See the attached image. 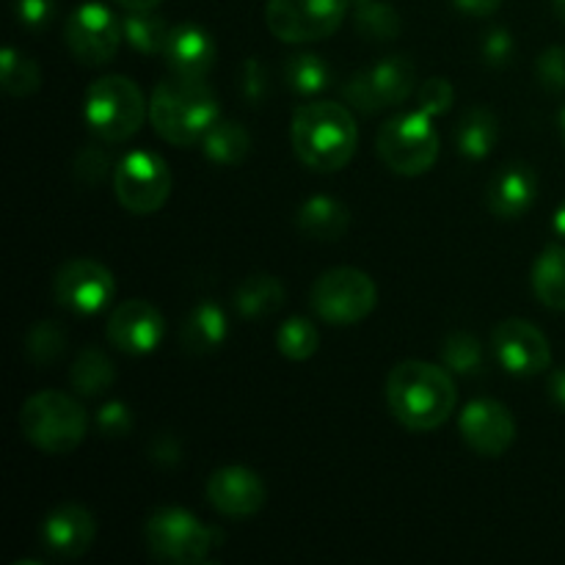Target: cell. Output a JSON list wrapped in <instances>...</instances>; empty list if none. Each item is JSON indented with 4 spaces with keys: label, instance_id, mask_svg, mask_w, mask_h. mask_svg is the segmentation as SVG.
I'll return each mask as SVG.
<instances>
[{
    "label": "cell",
    "instance_id": "obj_44",
    "mask_svg": "<svg viewBox=\"0 0 565 565\" xmlns=\"http://www.w3.org/2000/svg\"><path fill=\"white\" fill-rule=\"evenodd\" d=\"M550 397L561 412H565V370H557L550 379Z\"/></svg>",
    "mask_w": 565,
    "mask_h": 565
},
{
    "label": "cell",
    "instance_id": "obj_13",
    "mask_svg": "<svg viewBox=\"0 0 565 565\" xmlns=\"http://www.w3.org/2000/svg\"><path fill=\"white\" fill-rule=\"evenodd\" d=\"M491 345H494L502 367L513 375H522V379L541 375L552 364L550 340L530 320L508 318L497 323L494 334H491Z\"/></svg>",
    "mask_w": 565,
    "mask_h": 565
},
{
    "label": "cell",
    "instance_id": "obj_1",
    "mask_svg": "<svg viewBox=\"0 0 565 565\" xmlns=\"http://www.w3.org/2000/svg\"><path fill=\"white\" fill-rule=\"evenodd\" d=\"M386 403L403 428L425 434L450 419L456 412L458 390L447 367L408 359L392 367L386 379Z\"/></svg>",
    "mask_w": 565,
    "mask_h": 565
},
{
    "label": "cell",
    "instance_id": "obj_14",
    "mask_svg": "<svg viewBox=\"0 0 565 565\" xmlns=\"http://www.w3.org/2000/svg\"><path fill=\"white\" fill-rule=\"evenodd\" d=\"M458 430L478 456L500 458L516 439V419L500 401L480 397V401L467 403L458 419Z\"/></svg>",
    "mask_w": 565,
    "mask_h": 565
},
{
    "label": "cell",
    "instance_id": "obj_25",
    "mask_svg": "<svg viewBox=\"0 0 565 565\" xmlns=\"http://www.w3.org/2000/svg\"><path fill=\"white\" fill-rule=\"evenodd\" d=\"M533 290L544 307L565 312V246H550L533 265Z\"/></svg>",
    "mask_w": 565,
    "mask_h": 565
},
{
    "label": "cell",
    "instance_id": "obj_35",
    "mask_svg": "<svg viewBox=\"0 0 565 565\" xmlns=\"http://www.w3.org/2000/svg\"><path fill=\"white\" fill-rule=\"evenodd\" d=\"M72 169H75V180L81 185H99L110 171V154L103 147H83Z\"/></svg>",
    "mask_w": 565,
    "mask_h": 565
},
{
    "label": "cell",
    "instance_id": "obj_26",
    "mask_svg": "<svg viewBox=\"0 0 565 565\" xmlns=\"http://www.w3.org/2000/svg\"><path fill=\"white\" fill-rule=\"evenodd\" d=\"M72 390L83 397H99L108 392L116 381V367L99 348H86L77 353L70 367Z\"/></svg>",
    "mask_w": 565,
    "mask_h": 565
},
{
    "label": "cell",
    "instance_id": "obj_17",
    "mask_svg": "<svg viewBox=\"0 0 565 565\" xmlns=\"http://www.w3.org/2000/svg\"><path fill=\"white\" fill-rule=\"evenodd\" d=\"M207 500L218 513L230 519H248L263 511L268 500L263 478L248 467H224L210 475Z\"/></svg>",
    "mask_w": 565,
    "mask_h": 565
},
{
    "label": "cell",
    "instance_id": "obj_4",
    "mask_svg": "<svg viewBox=\"0 0 565 565\" xmlns=\"http://www.w3.org/2000/svg\"><path fill=\"white\" fill-rule=\"evenodd\" d=\"M22 436L47 456H66L86 439V408L66 392H39L22 403Z\"/></svg>",
    "mask_w": 565,
    "mask_h": 565
},
{
    "label": "cell",
    "instance_id": "obj_36",
    "mask_svg": "<svg viewBox=\"0 0 565 565\" xmlns=\"http://www.w3.org/2000/svg\"><path fill=\"white\" fill-rule=\"evenodd\" d=\"M452 99H456V88L445 77H430L419 86V110L430 119L447 114L452 108Z\"/></svg>",
    "mask_w": 565,
    "mask_h": 565
},
{
    "label": "cell",
    "instance_id": "obj_16",
    "mask_svg": "<svg viewBox=\"0 0 565 565\" xmlns=\"http://www.w3.org/2000/svg\"><path fill=\"white\" fill-rule=\"evenodd\" d=\"M94 535H97V522L86 508L75 502L53 508L39 527L42 546L61 561H77L86 555L94 544Z\"/></svg>",
    "mask_w": 565,
    "mask_h": 565
},
{
    "label": "cell",
    "instance_id": "obj_40",
    "mask_svg": "<svg viewBox=\"0 0 565 565\" xmlns=\"http://www.w3.org/2000/svg\"><path fill=\"white\" fill-rule=\"evenodd\" d=\"M241 92L252 105H259L268 97V70L259 58H248L241 66Z\"/></svg>",
    "mask_w": 565,
    "mask_h": 565
},
{
    "label": "cell",
    "instance_id": "obj_5",
    "mask_svg": "<svg viewBox=\"0 0 565 565\" xmlns=\"http://www.w3.org/2000/svg\"><path fill=\"white\" fill-rule=\"evenodd\" d=\"M83 116L99 141L125 143L141 130L147 103H143L141 88L130 77L105 75L86 88Z\"/></svg>",
    "mask_w": 565,
    "mask_h": 565
},
{
    "label": "cell",
    "instance_id": "obj_9",
    "mask_svg": "<svg viewBox=\"0 0 565 565\" xmlns=\"http://www.w3.org/2000/svg\"><path fill=\"white\" fill-rule=\"evenodd\" d=\"M348 9L351 0H268L265 22L281 42L307 44L340 31Z\"/></svg>",
    "mask_w": 565,
    "mask_h": 565
},
{
    "label": "cell",
    "instance_id": "obj_43",
    "mask_svg": "<svg viewBox=\"0 0 565 565\" xmlns=\"http://www.w3.org/2000/svg\"><path fill=\"white\" fill-rule=\"evenodd\" d=\"M461 11L475 17H486V14H494L497 9L502 6V0H452Z\"/></svg>",
    "mask_w": 565,
    "mask_h": 565
},
{
    "label": "cell",
    "instance_id": "obj_21",
    "mask_svg": "<svg viewBox=\"0 0 565 565\" xmlns=\"http://www.w3.org/2000/svg\"><path fill=\"white\" fill-rule=\"evenodd\" d=\"M226 340V315L218 303L202 301L191 309L180 329L182 351L191 356H207Z\"/></svg>",
    "mask_w": 565,
    "mask_h": 565
},
{
    "label": "cell",
    "instance_id": "obj_6",
    "mask_svg": "<svg viewBox=\"0 0 565 565\" xmlns=\"http://www.w3.org/2000/svg\"><path fill=\"white\" fill-rule=\"evenodd\" d=\"M143 535H147L149 552L158 561L177 565L204 563L210 550L224 541V533L218 527H207L182 508H160V511H154L147 519Z\"/></svg>",
    "mask_w": 565,
    "mask_h": 565
},
{
    "label": "cell",
    "instance_id": "obj_10",
    "mask_svg": "<svg viewBox=\"0 0 565 565\" xmlns=\"http://www.w3.org/2000/svg\"><path fill=\"white\" fill-rule=\"evenodd\" d=\"M171 177L169 163L154 152H132L116 166L114 171V191L116 199L132 215L158 213L171 196Z\"/></svg>",
    "mask_w": 565,
    "mask_h": 565
},
{
    "label": "cell",
    "instance_id": "obj_20",
    "mask_svg": "<svg viewBox=\"0 0 565 565\" xmlns=\"http://www.w3.org/2000/svg\"><path fill=\"white\" fill-rule=\"evenodd\" d=\"M367 86L379 108H392V105L406 103L417 88V70L403 55H390V58L379 61L375 66L364 70Z\"/></svg>",
    "mask_w": 565,
    "mask_h": 565
},
{
    "label": "cell",
    "instance_id": "obj_30",
    "mask_svg": "<svg viewBox=\"0 0 565 565\" xmlns=\"http://www.w3.org/2000/svg\"><path fill=\"white\" fill-rule=\"evenodd\" d=\"M0 86L9 97H28L42 86L39 64L17 47H6L0 53Z\"/></svg>",
    "mask_w": 565,
    "mask_h": 565
},
{
    "label": "cell",
    "instance_id": "obj_3",
    "mask_svg": "<svg viewBox=\"0 0 565 565\" xmlns=\"http://www.w3.org/2000/svg\"><path fill=\"white\" fill-rule=\"evenodd\" d=\"M292 149L307 169L340 171L356 154L359 130L353 114L340 103L315 99L296 110L290 125Z\"/></svg>",
    "mask_w": 565,
    "mask_h": 565
},
{
    "label": "cell",
    "instance_id": "obj_28",
    "mask_svg": "<svg viewBox=\"0 0 565 565\" xmlns=\"http://www.w3.org/2000/svg\"><path fill=\"white\" fill-rule=\"evenodd\" d=\"M204 154L218 166H237L246 160L248 149H252V136L237 121H215L202 138Z\"/></svg>",
    "mask_w": 565,
    "mask_h": 565
},
{
    "label": "cell",
    "instance_id": "obj_39",
    "mask_svg": "<svg viewBox=\"0 0 565 565\" xmlns=\"http://www.w3.org/2000/svg\"><path fill=\"white\" fill-rule=\"evenodd\" d=\"M97 428L99 434L108 436V439H121L132 430V414L127 408V403L110 401L99 408L97 414Z\"/></svg>",
    "mask_w": 565,
    "mask_h": 565
},
{
    "label": "cell",
    "instance_id": "obj_8",
    "mask_svg": "<svg viewBox=\"0 0 565 565\" xmlns=\"http://www.w3.org/2000/svg\"><path fill=\"white\" fill-rule=\"evenodd\" d=\"M309 301L331 326L362 323L379 303V287L359 268H331L315 279Z\"/></svg>",
    "mask_w": 565,
    "mask_h": 565
},
{
    "label": "cell",
    "instance_id": "obj_41",
    "mask_svg": "<svg viewBox=\"0 0 565 565\" xmlns=\"http://www.w3.org/2000/svg\"><path fill=\"white\" fill-rule=\"evenodd\" d=\"M513 53H516L513 36L505 28H494V31H489V36L483 39V61L489 66H508L513 61Z\"/></svg>",
    "mask_w": 565,
    "mask_h": 565
},
{
    "label": "cell",
    "instance_id": "obj_22",
    "mask_svg": "<svg viewBox=\"0 0 565 565\" xmlns=\"http://www.w3.org/2000/svg\"><path fill=\"white\" fill-rule=\"evenodd\" d=\"M351 226V210L331 196H312L298 210V230L315 241H340Z\"/></svg>",
    "mask_w": 565,
    "mask_h": 565
},
{
    "label": "cell",
    "instance_id": "obj_24",
    "mask_svg": "<svg viewBox=\"0 0 565 565\" xmlns=\"http://www.w3.org/2000/svg\"><path fill=\"white\" fill-rule=\"evenodd\" d=\"M500 138V121L489 108H472L461 119L456 130V147L463 158L483 160L489 158L491 149L497 147Z\"/></svg>",
    "mask_w": 565,
    "mask_h": 565
},
{
    "label": "cell",
    "instance_id": "obj_46",
    "mask_svg": "<svg viewBox=\"0 0 565 565\" xmlns=\"http://www.w3.org/2000/svg\"><path fill=\"white\" fill-rule=\"evenodd\" d=\"M552 226H555V232L561 237H565V202L561 204V207H557V213H555V221H552Z\"/></svg>",
    "mask_w": 565,
    "mask_h": 565
},
{
    "label": "cell",
    "instance_id": "obj_27",
    "mask_svg": "<svg viewBox=\"0 0 565 565\" xmlns=\"http://www.w3.org/2000/svg\"><path fill=\"white\" fill-rule=\"evenodd\" d=\"M121 31H125V42L141 55L166 53V44L171 36L169 22L154 14V9L127 11L125 20H121Z\"/></svg>",
    "mask_w": 565,
    "mask_h": 565
},
{
    "label": "cell",
    "instance_id": "obj_19",
    "mask_svg": "<svg viewBox=\"0 0 565 565\" xmlns=\"http://www.w3.org/2000/svg\"><path fill=\"white\" fill-rule=\"evenodd\" d=\"M215 42L202 25L182 22L171 28L169 44H166V64L171 72L185 77H207L215 64Z\"/></svg>",
    "mask_w": 565,
    "mask_h": 565
},
{
    "label": "cell",
    "instance_id": "obj_2",
    "mask_svg": "<svg viewBox=\"0 0 565 565\" xmlns=\"http://www.w3.org/2000/svg\"><path fill=\"white\" fill-rule=\"evenodd\" d=\"M221 108L204 77L171 72L154 86L149 99V119L158 136L174 147H193L218 121Z\"/></svg>",
    "mask_w": 565,
    "mask_h": 565
},
{
    "label": "cell",
    "instance_id": "obj_33",
    "mask_svg": "<svg viewBox=\"0 0 565 565\" xmlns=\"http://www.w3.org/2000/svg\"><path fill=\"white\" fill-rule=\"evenodd\" d=\"M318 345L320 334L315 329V323H309L307 318H290L276 331V348L290 362H307L309 356L318 353Z\"/></svg>",
    "mask_w": 565,
    "mask_h": 565
},
{
    "label": "cell",
    "instance_id": "obj_37",
    "mask_svg": "<svg viewBox=\"0 0 565 565\" xmlns=\"http://www.w3.org/2000/svg\"><path fill=\"white\" fill-rule=\"evenodd\" d=\"M58 11V0H14L17 22L28 31H44Z\"/></svg>",
    "mask_w": 565,
    "mask_h": 565
},
{
    "label": "cell",
    "instance_id": "obj_18",
    "mask_svg": "<svg viewBox=\"0 0 565 565\" xmlns=\"http://www.w3.org/2000/svg\"><path fill=\"white\" fill-rule=\"evenodd\" d=\"M539 196V177H535L533 166L508 163L491 177L489 191H486V204L497 218H519L527 213Z\"/></svg>",
    "mask_w": 565,
    "mask_h": 565
},
{
    "label": "cell",
    "instance_id": "obj_32",
    "mask_svg": "<svg viewBox=\"0 0 565 565\" xmlns=\"http://www.w3.org/2000/svg\"><path fill=\"white\" fill-rule=\"evenodd\" d=\"M483 345L469 331H452L441 345V362L450 373L478 375L483 373Z\"/></svg>",
    "mask_w": 565,
    "mask_h": 565
},
{
    "label": "cell",
    "instance_id": "obj_29",
    "mask_svg": "<svg viewBox=\"0 0 565 565\" xmlns=\"http://www.w3.org/2000/svg\"><path fill=\"white\" fill-rule=\"evenodd\" d=\"M331 66L318 53H296L285 64V81L301 97H315L331 86Z\"/></svg>",
    "mask_w": 565,
    "mask_h": 565
},
{
    "label": "cell",
    "instance_id": "obj_47",
    "mask_svg": "<svg viewBox=\"0 0 565 565\" xmlns=\"http://www.w3.org/2000/svg\"><path fill=\"white\" fill-rule=\"evenodd\" d=\"M552 6H555L557 17H561V20L565 22V0H552Z\"/></svg>",
    "mask_w": 565,
    "mask_h": 565
},
{
    "label": "cell",
    "instance_id": "obj_38",
    "mask_svg": "<svg viewBox=\"0 0 565 565\" xmlns=\"http://www.w3.org/2000/svg\"><path fill=\"white\" fill-rule=\"evenodd\" d=\"M535 72H539V81L546 92H565V47H546L539 55Z\"/></svg>",
    "mask_w": 565,
    "mask_h": 565
},
{
    "label": "cell",
    "instance_id": "obj_7",
    "mask_svg": "<svg viewBox=\"0 0 565 565\" xmlns=\"http://www.w3.org/2000/svg\"><path fill=\"white\" fill-rule=\"evenodd\" d=\"M375 147H379L381 160L395 174L419 177L434 169L439 160V132L430 125V116L414 110V114L392 116L390 121H384Z\"/></svg>",
    "mask_w": 565,
    "mask_h": 565
},
{
    "label": "cell",
    "instance_id": "obj_15",
    "mask_svg": "<svg viewBox=\"0 0 565 565\" xmlns=\"http://www.w3.org/2000/svg\"><path fill=\"white\" fill-rule=\"evenodd\" d=\"M105 334H108L110 345L119 348L121 353L143 356V353H152L163 342L166 320L158 307H152L143 298H132V301L119 303L110 312Z\"/></svg>",
    "mask_w": 565,
    "mask_h": 565
},
{
    "label": "cell",
    "instance_id": "obj_34",
    "mask_svg": "<svg viewBox=\"0 0 565 565\" xmlns=\"http://www.w3.org/2000/svg\"><path fill=\"white\" fill-rule=\"evenodd\" d=\"M66 348V331L61 329L55 320H39L36 326H31L25 334V353L33 364L39 367H50L53 362H58L64 356Z\"/></svg>",
    "mask_w": 565,
    "mask_h": 565
},
{
    "label": "cell",
    "instance_id": "obj_48",
    "mask_svg": "<svg viewBox=\"0 0 565 565\" xmlns=\"http://www.w3.org/2000/svg\"><path fill=\"white\" fill-rule=\"evenodd\" d=\"M561 136H563V141H565V108L561 110Z\"/></svg>",
    "mask_w": 565,
    "mask_h": 565
},
{
    "label": "cell",
    "instance_id": "obj_11",
    "mask_svg": "<svg viewBox=\"0 0 565 565\" xmlns=\"http://www.w3.org/2000/svg\"><path fill=\"white\" fill-rule=\"evenodd\" d=\"M121 39H125L121 22L116 20L108 6L97 3V0L77 6L64 28L66 47L83 66L108 64L119 53Z\"/></svg>",
    "mask_w": 565,
    "mask_h": 565
},
{
    "label": "cell",
    "instance_id": "obj_12",
    "mask_svg": "<svg viewBox=\"0 0 565 565\" xmlns=\"http://www.w3.org/2000/svg\"><path fill=\"white\" fill-rule=\"evenodd\" d=\"M114 274L97 259H70L53 279V296L75 315H97L114 298Z\"/></svg>",
    "mask_w": 565,
    "mask_h": 565
},
{
    "label": "cell",
    "instance_id": "obj_31",
    "mask_svg": "<svg viewBox=\"0 0 565 565\" xmlns=\"http://www.w3.org/2000/svg\"><path fill=\"white\" fill-rule=\"evenodd\" d=\"M356 11V28L364 39L390 42L401 33V14L386 0H351Z\"/></svg>",
    "mask_w": 565,
    "mask_h": 565
},
{
    "label": "cell",
    "instance_id": "obj_45",
    "mask_svg": "<svg viewBox=\"0 0 565 565\" xmlns=\"http://www.w3.org/2000/svg\"><path fill=\"white\" fill-rule=\"evenodd\" d=\"M125 11H149V9H158L163 0H116Z\"/></svg>",
    "mask_w": 565,
    "mask_h": 565
},
{
    "label": "cell",
    "instance_id": "obj_42",
    "mask_svg": "<svg viewBox=\"0 0 565 565\" xmlns=\"http://www.w3.org/2000/svg\"><path fill=\"white\" fill-rule=\"evenodd\" d=\"M149 452H152V461L163 463V467H174L182 458V447L174 436H158L152 447H149Z\"/></svg>",
    "mask_w": 565,
    "mask_h": 565
},
{
    "label": "cell",
    "instance_id": "obj_23",
    "mask_svg": "<svg viewBox=\"0 0 565 565\" xmlns=\"http://www.w3.org/2000/svg\"><path fill=\"white\" fill-rule=\"evenodd\" d=\"M285 303V285L270 274H252L235 290V309L246 320H263L276 315Z\"/></svg>",
    "mask_w": 565,
    "mask_h": 565
}]
</instances>
